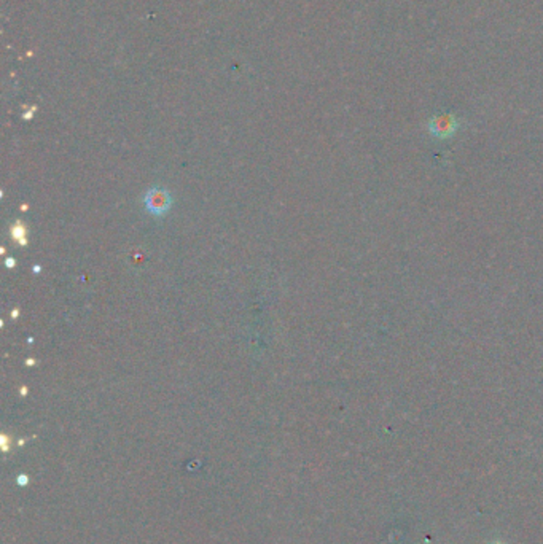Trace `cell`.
Instances as JSON below:
<instances>
[{"instance_id":"cell-2","label":"cell","mask_w":543,"mask_h":544,"mask_svg":"<svg viewBox=\"0 0 543 544\" xmlns=\"http://www.w3.org/2000/svg\"><path fill=\"white\" fill-rule=\"evenodd\" d=\"M429 129L435 137L446 139V137H451L454 133H456L457 121L454 119V117H451V115H443V117H437L432 119Z\"/></svg>"},{"instance_id":"cell-1","label":"cell","mask_w":543,"mask_h":544,"mask_svg":"<svg viewBox=\"0 0 543 544\" xmlns=\"http://www.w3.org/2000/svg\"><path fill=\"white\" fill-rule=\"evenodd\" d=\"M145 206L148 212H152L153 215H163L171 206V196L163 190H152L145 196Z\"/></svg>"},{"instance_id":"cell-3","label":"cell","mask_w":543,"mask_h":544,"mask_svg":"<svg viewBox=\"0 0 543 544\" xmlns=\"http://www.w3.org/2000/svg\"><path fill=\"white\" fill-rule=\"evenodd\" d=\"M16 481H18V484H19V486H26V484H27V481H29V479H27V476H24V475H21L19 477H18V479H16Z\"/></svg>"}]
</instances>
